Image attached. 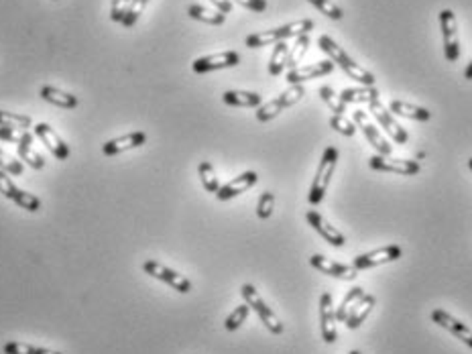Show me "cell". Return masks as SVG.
Instances as JSON below:
<instances>
[{
    "instance_id": "28",
    "label": "cell",
    "mask_w": 472,
    "mask_h": 354,
    "mask_svg": "<svg viewBox=\"0 0 472 354\" xmlns=\"http://www.w3.org/2000/svg\"><path fill=\"white\" fill-rule=\"evenodd\" d=\"M188 15L191 16V18H196V21H202V23H208V25H214V27L224 25V21H226V15H222L218 11H210V9H206L202 4H189Z\"/></svg>"
},
{
    "instance_id": "20",
    "label": "cell",
    "mask_w": 472,
    "mask_h": 354,
    "mask_svg": "<svg viewBox=\"0 0 472 354\" xmlns=\"http://www.w3.org/2000/svg\"><path fill=\"white\" fill-rule=\"evenodd\" d=\"M257 182H259V175H257L254 171H245V173H240L238 177H235L232 182H228L226 185H220V189L216 192V198L220 201L232 200L236 196L245 194L247 189H251Z\"/></svg>"
},
{
    "instance_id": "19",
    "label": "cell",
    "mask_w": 472,
    "mask_h": 354,
    "mask_svg": "<svg viewBox=\"0 0 472 354\" xmlns=\"http://www.w3.org/2000/svg\"><path fill=\"white\" fill-rule=\"evenodd\" d=\"M332 72H334V63H332L330 60H328V62L312 63V65H298L296 70H289L287 82H289V86H296V84L308 82V79L328 76Z\"/></svg>"
},
{
    "instance_id": "6",
    "label": "cell",
    "mask_w": 472,
    "mask_h": 354,
    "mask_svg": "<svg viewBox=\"0 0 472 354\" xmlns=\"http://www.w3.org/2000/svg\"><path fill=\"white\" fill-rule=\"evenodd\" d=\"M440 29H442V45L444 55L448 62H458L460 57V37H458V21L456 15L450 9H444L440 13Z\"/></svg>"
},
{
    "instance_id": "11",
    "label": "cell",
    "mask_w": 472,
    "mask_h": 354,
    "mask_svg": "<svg viewBox=\"0 0 472 354\" xmlns=\"http://www.w3.org/2000/svg\"><path fill=\"white\" fill-rule=\"evenodd\" d=\"M352 118H354V124L361 128L362 133H364V137L366 140L371 143V147L377 151V155H385V157H389L391 151H393V147L387 143V139L378 133V128L375 126V123L369 118V114L366 112H362V110H356L354 114H352Z\"/></svg>"
},
{
    "instance_id": "21",
    "label": "cell",
    "mask_w": 472,
    "mask_h": 354,
    "mask_svg": "<svg viewBox=\"0 0 472 354\" xmlns=\"http://www.w3.org/2000/svg\"><path fill=\"white\" fill-rule=\"evenodd\" d=\"M145 143H147V135L142 131H135V133H128L125 137L106 140L102 145V151H104V155L112 157V155L125 153V151H130V149H139Z\"/></svg>"
},
{
    "instance_id": "32",
    "label": "cell",
    "mask_w": 472,
    "mask_h": 354,
    "mask_svg": "<svg viewBox=\"0 0 472 354\" xmlns=\"http://www.w3.org/2000/svg\"><path fill=\"white\" fill-rule=\"evenodd\" d=\"M198 175H200V182L204 185V189L208 194H216L220 189V182L216 177V171L212 167V163L208 161H202L200 167H198Z\"/></svg>"
},
{
    "instance_id": "24",
    "label": "cell",
    "mask_w": 472,
    "mask_h": 354,
    "mask_svg": "<svg viewBox=\"0 0 472 354\" xmlns=\"http://www.w3.org/2000/svg\"><path fill=\"white\" fill-rule=\"evenodd\" d=\"M222 102L228 106L238 108H259L263 104V98L257 92H245V90H228L222 96Z\"/></svg>"
},
{
    "instance_id": "22",
    "label": "cell",
    "mask_w": 472,
    "mask_h": 354,
    "mask_svg": "<svg viewBox=\"0 0 472 354\" xmlns=\"http://www.w3.org/2000/svg\"><path fill=\"white\" fill-rule=\"evenodd\" d=\"M375 304H377V299H375V295H369V293H364L361 299L354 304V308L348 311V318H347V326L348 330H356L361 323H364V320L371 316V311L375 309Z\"/></svg>"
},
{
    "instance_id": "45",
    "label": "cell",
    "mask_w": 472,
    "mask_h": 354,
    "mask_svg": "<svg viewBox=\"0 0 472 354\" xmlns=\"http://www.w3.org/2000/svg\"><path fill=\"white\" fill-rule=\"evenodd\" d=\"M214 6H216V11L222 13V15H228V13H232V0H210Z\"/></svg>"
},
{
    "instance_id": "38",
    "label": "cell",
    "mask_w": 472,
    "mask_h": 354,
    "mask_svg": "<svg viewBox=\"0 0 472 354\" xmlns=\"http://www.w3.org/2000/svg\"><path fill=\"white\" fill-rule=\"evenodd\" d=\"M330 126L344 137H354V133H356V124L350 123L344 114H332Z\"/></svg>"
},
{
    "instance_id": "1",
    "label": "cell",
    "mask_w": 472,
    "mask_h": 354,
    "mask_svg": "<svg viewBox=\"0 0 472 354\" xmlns=\"http://www.w3.org/2000/svg\"><path fill=\"white\" fill-rule=\"evenodd\" d=\"M318 45L328 55V60H330L334 65H338L350 79L361 82L362 86H375V76H373L369 70H364L361 63L354 62L348 53H344V49L336 45V41L330 39L328 35H322V37L318 39Z\"/></svg>"
},
{
    "instance_id": "47",
    "label": "cell",
    "mask_w": 472,
    "mask_h": 354,
    "mask_svg": "<svg viewBox=\"0 0 472 354\" xmlns=\"http://www.w3.org/2000/svg\"><path fill=\"white\" fill-rule=\"evenodd\" d=\"M468 167H471V170H472V157H471V159H468Z\"/></svg>"
},
{
    "instance_id": "17",
    "label": "cell",
    "mask_w": 472,
    "mask_h": 354,
    "mask_svg": "<svg viewBox=\"0 0 472 354\" xmlns=\"http://www.w3.org/2000/svg\"><path fill=\"white\" fill-rule=\"evenodd\" d=\"M310 265H312L314 269H318L320 273H324V275L344 279V281H354L356 275H359V271H356L354 267L330 261V259H326V257H322V255H312V257H310Z\"/></svg>"
},
{
    "instance_id": "12",
    "label": "cell",
    "mask_w": 472,
    "mask_h": 354,
    "mask_svg": "<svg viewBox=\"0 0 472 354\" xmlns=\"http://www.w3.org/2000/svg\"><path fill=\"white\" fill-rule=\"evenodd\" d=\"M397 259H401V247L397 245H387V247H381L377 250H371V253H364L359 255L352 267L356 271H364V269H373L378 265H387V262H393Z\"/></svg>"
},
{
    "instance_id": "27",
    "label": "cell",
    "mask_w": 472,
    "mask_h": 354,
    "mask_svg": "<svg viewBox=\"0 0 472 354\" xmlns=\"http://www.w3.org/2000/svg\"><path fill=\"white\" fill-rule=\"evenodd\" d=\"M375 98H378V92L375 86H361V88H344L340 92V100L344 104H369Z\"/></svg>"
},
{
    "instance_id": "46",
    "label": "cell",
    "mask_w": 472,
    "mask_h": 354,
    "mask_svg": "<svg viewBox=\"0 0 472 354\" xmlns=\"http://www.w3.org/2000/svg\"><path fill=\"white\" fill-rule=\"evenodd\" d=\"M464 77H466V79H472V60L471 63L466 65V70H464Z\"/></svg>"
},
{
    "instance_id": "34",
    "label": "cell",
    "mask_w": 472,
    "mask_h": 354,
    "mask_svg": "<svg viewBox=\"0 0 472 354\" xmlns=\"http://www.w3.org/2000/svg\"><path fill=\"white\" fill-rule=\"evenodd\" d=\"M362 295H364V289H362V287H352V289L344 295L340 308L336 309V320H338V322H347L348 311L354 308V304L361 299Z\"/></svg>"
},
{
    "instance_id": "23",
    "label": "cell",
    "mask_w": 472,
    "mask_h": 354,
    "mask_svg": "<svg viewBox=\"0 0 472 354\" xmlns=\"http://www.w3.org/2000/svg\"><path fill=\"white\" fill-rule=\"evenodd\" d=\"M16 149H18V157H21V161H25L29 167H33V170H43V167H45L43 157L33 149V135L29 133V131H25V133H23L21 140L16 143Z\"/></svg>"
},
{
    "instance_id": "35",
    "label": "cell",
    "mask_w": 472,
    "mask_h": 354,
    "mask_svg": "<svg viewBox=\"0 0 472 354\" xmlns=\"http://www.w3.org/2000/svg\"><path fill=\"white\" fill-rule=\"evenodd\" d=\"M249 314H251V308L247 306V304H242V306H238L230 311V316L224 320V328L228 330V332H235L238 330L242 323L247 322V318H249Z\"/></svg>"
},
{
    "instance_id": "18",
    "label": "cell",
    "mask_w": 472,
    "mask_h": 354,
    "mask_svg": "<svg viewBox=\"0 0 472 354\" xmlns=\"http://www.w3.org/2000/svg\"><path fill=\"white\" fill-rule=\"evenodd\" d=\"M33 131H35V137H39V139H41V143L47 147L53 157H57L60 161H65V159L69 157V147L65 145V140H63L62 137H60V135H57V133H55V131L49 126V124H45V123L35 124V128H33Z\"/></svg>"
},
{
    "instance_id": "16",
    "label": "cell",
    "mask_w": 472,
    "mask_h": 354,
    "mask_svg": "<svg viewBox=\"0 0 472 354\" xmlns=\"http://www.w3.org/2000/svg\"><path fill=\"white\" fill-rule=\"evenodd\" d=\"M305 220H308V224H310L326 243H330L332 247H344V245H347V236L338 231V228H334L330 222L320 214V212L310 210V212L305 214Z\"/></svg>"
},
{
    "instance_id": "44",
    "label": "cell",
    "mask_w": 472,
    "mask_h": 354,
    "mask_svg": "<svg viewBox=\"0 0 472 354\" xmlns=\"http://www.w3.org/2000/svg\"><path fill=\"white\" fill-rule=\"evenodd\" d=\"M25 131H16V128H6V126H0V139L9 140V143H18L23 137Z\"/></svg>"
},
{
    "instance_id": "9",
    "label": "cell",
    "mask_w": 472,
    "mask_h": 354,
    "mask_svg": "<svg viewBox=\"0 0 472 354\" xmlns=\"http://www.w3.org/2000/svg\"><path fill=\"white\" fill-rule=\"evenodd\" d=\"M369 108H371V112H373V116L377 118L378 124L393 137L395 143H399V145H405V143H410V133L401 126V124L397 123L393 118V114L389 112V108L385 106L378 98H375L373 102H369Z\"/></svg>"
},
{
    "instance_id": "25",
    "label": "cell",
    "mask_w": 472,
    "mask_h": 354,
    "mask_svg": "<svg viewBox=\"0 0 472 354\" xmlns=\"http://www.w3.org/2000/svg\"><path fill=\"white\" fill-rule=\"evenodd\" d=\"M389 112L397 114V116L413 118V121H429V118H432V112H429L427 108L417 106V104H410V102H403V100H391Z\"/></svg>"
},
{
    "instance_id": "30",
    "label": "cell",
    "mask_w": 472,
    "mask_h": 354,
    "mask_svg": "<svg viewBox=\"0 0 472 354\" xmlns=\"http://www.w3.org/2000/svg\"><path fill=\"white\" fill-rule=\"evenodd\" d=\"M33 124L31 116L27 114H18V112H6V110H0V126H6V128H16V131H27Z\"/></svg>"
},
{
    "instance_id": "36",
    "label": "cell",
    "mask_w": 472,
    "mask_h": 354,
    "mask_svg": "<svg viewBox=\"0 0 472 354\" xmlns=\"http://www.w3.org/2000/svg\"><path fill=\"white\" fill-rule=\"evenodd\" d=\"M320 96H322V100L328 104V108H330L334 114H344V112H347V104L340 100V94L334 92L330 86H322V88H320Z\"/></svg>"
},
{
    "instance_id": "13",
    "label": "cell",
    "mask_w": 472,
    "mask_h": 354,
    "mask_svg": "<svg viewBox=\"0 0 472 354\" xmlns=\"http://www.w3.org/2000/svg\"><path fill=\"white\" fill-rule=\"evenodd\" d=\"M240 63V55L236 51H222V53H212L200 57L191 63V70L196 74H208V72H216V70H224V67H235Z\"/></svg>"
},
{
    "instance_id": "5",
    "label": "cell",
    "mask_w": 472,
    "mask_h": 354,
    "mask_svg": "<svg viewBox=\"0 0 472 354\" xmlns=\"http://www.w3.org/2000/svg\"><path fill=\"white\" fill-rule=\"evenodd\" d=\"M303 94H305V88H303L301 84L289 86V88H287L285 92L279 94L277 98H273L271 102L259 106V110H257V121H259V123L273 121L275 116H279V114L283 112L285 108H291L293 104H298L299 100L303 98Z\"/></svg>"
},
{
    "instance_id": "39",
    "label": "cell",
    "mask_w": 472,
    "mask_h": 354,
    "mask_svg": "<svg viewBox=\"0 0 472 354\" xmlns=\"http://www.w3.org/2000/svg\"><path fill=\"white\" fill-rule=\"evenodd\" d=\"M273 210H275V196H273V192H263L261 198H259V204H257V216L261 220H267L273 214Z\"/></svg>"
},
{
    "instance_id": "33",
    "label": "cell",
    "mask_w": 472,
    "mask_h": 354,
    "mask_svg": "<svg viewBox=\"0 0 472 354\" xmlns=\"http://www.w3.org/2000/svg\"><path fill=\"white\" fill-rule=\"evenodd\" d=\"M4 354H62L57 350H51V348H43V346H33L27 342H6L4 344Z\"/></svg>"
},
{
    "instance_id": "14",
    "label": "cell",
    "mask_w": 472,
    "mask_h": 354,
    "mask_svg": "<svg viewBox=\"0 0 472 354\" xmlns=\"http://www.w3.org/2000/svg\"><path fill=\"white\" fill-rule=\"evenodd\" d=\"M336 309L332 304V295L328 292L322 293L320 297V328H322V338L326 344H334L338 338V330H336Z\"/></svg>"
},
{
    "instance_id": "29",
    "label": "cell",
    "mask_w": 472,
    "mask_h": 354,
    "mask_svg": "<svg viewBox=\"0 0 472 354\" xmlns=\"http://www.w3.org/2000/svg\"><path fill=\"white\" fill-rule=\"evenodd\" d=\"M308 47H310V35H299L296 37V43L293 47H289V55H287V67L289 70H296L301 60L305 57V53H308Z\"/></svg>"
},
{
    "instance_id": "48",
    "label": "cell",
    "mask_w": 472,
    "mask_h": 354,
    "mask_svg": "<svg viewBox=\"0 0 472 354\" xmlns=\"http://www.w3.org/2000/svg\"><path fill=\"white\" fill-rule=\"evenodd\" d=\"M348 354H362V353H359V350H352V353H348Z\"/></svg>"
},
{
    "instance_id": "41",
    "label": "cell",
    "mask_w": 472,
    "mask_h": 354,
    "mask_svg": "<svg viewBox=\"0 0 472 354\" xmlns=\"http://www.w3.org/2000/svg\"><path fill=\"white\" fill-rule=\"evenodd\" d=\"M130 6H133V0H112V4H111L112 21L123 23V18H125L126 13L130 11Z\"/></svg>"
},
{
    "instance_id": "15",
    "label": "cell",
    "mask_w": 472,
    "mask_h": 354,
    "mask_svg": "<svg viewBox=\"0 0 472 354\" xmlns=\"http://www.w3.org/2000/svg\"><path fill=\"white\" fill-rule=\"evenodd\" d=\"M432 320L442 326L444 330H448L454 338L462 340L468 348H472V330L466 326V323H462L460 320H456L452 314H448L446 309H434L432 311Z\"/></svg>"
},
{
    "instance_id": "7",
    "label": "cell",
    "mask_w": 472,
    "mask_h": 354,
    "mask_svg": "<svg viewBox=\"0 0 472 354\" xmlns=\"http://www.w3.org/2000/svg\"><path fill=\"white\" fill-rule=\"evenodd\" d=\"M142 271L147 275H151L153 279H159L163 283H167L169 287H174L175 292L179 293H189L191 292V281L188 277H184L181 273H177L174 269L161 265L159 261H145L142 262Z\"/></svg>"
},
{
    "instance_id": "3",
    "label": "cell",
    "mask_w": 472,
    "mask_h": 354,
    "mask_svg": "<svg viewBox=\"0 0 472 354\" xmlns=\"http://www.w3.org/2000/svg\"><path fill=\"white\" fill-rule=\"evenodd\" d=\"M336 163H338V149L336 147H328L324 155H322V161L318 165V171H315L314 182H312V187H310V194H308V200L310 204H320L324 200L326 192H328V185H330L332 173L336 170Z\"/></svg>"
},
{
    "instance_id": "31",
    "label": "cell",
    "mask_w": 472,
    "mask_h": 354,
    "mask_svg": "<svg viewBox=\"0 0 472 354\" xmlns=\"http://www.w3.org/2000/svg\"><path fill=\"white\" fill-rule=\"evenodd\" d=\"M287 55H289V45L281 41L277 43L273 49V55H271V62H269V74L271 76H279L285 70V63H287Z\"/></svg>"
},
{
    "instance_id": "37",
    "label": "cell",
    "mask_w": 472,
    "mask_h": 354,
    "mask_svg": "<svg viewBox=\"0 0 472 354\" xmlns=\"http://www.w3.org/2000/svg\"><path fill=\"white\" fill-rule=\"evenodd\" d=\"M310 4H314L315 9L322 13V15H326L332 21H340L344 13H342V9L336 4V2H332V0H308Z\"/></svg>"
},
{
    "instance_id": "4",
    "label": "cell",
    "mask_w": 472,
    "mask_h": 354,
    "mask_svg": "<svg viewBox=\"0 0 472 354\" xmlns=\"http://www.w3.org/2000/svg\"><path fill=\"white\" fill-rule=\"evenodd\" d=\"M240 295H242L245 304H247L252 311H257V316L261 318V322L265 323V328H267L271 334H275V336L283 334V323H281V320L275 316V311L263 302V297H261L259 292L254 289V285L245 283V285L240 287Z\"/></svg>"
},
{
    "instance_id": "26",
    "label": "cell",
    "mask_w": 472,
    "mask_h": 354,
    "mask_svg": "<svg viewBox=\"0 0 472 354\" xmlns=\"http://www.w3.org/2000/svg\"><path fill=\"white\" fill-rule=\"evenodd\" d=\"M39 96H41L45 102H49V104L60 108H67V110H72V108H76L79 104L78 96H72V94L63 92V90L53 88V86H43L41 92H39Z\"/></svg>"
},
{
    "instance_id": "43",
    "label": "cell",
    "mask_w": 472,
    "mask_h": 354,
    "mask_svg": "<svg viewBox=\"0 0 472 354\" xmlns=\"http://www.w3.org/2000/svg\"><path fill=\"white\" fill-rule=\"evenodd\" d=\"M240 6L249 9V11H254V13H263L267 11V0H235Z\"/></svg>"
},
{
    "instance_id": "42",
    "label": "cell",
    "mask_w": 472,
    "mask_h": 354,
    "mask_svg": "<svg viewBox=\"0 0 472 354\" xmlns=\"http://www.w3.org/2000/svg\"><path fill=\"white\" fill-rule=\"evenodd\" d=\"M147 2H149V0H133L130 11H128L125 18H123V25H125V27H133V25L139 21V16L142 15V9L147 6Z\"/></svg>"
},
{
    "instance_id": "2",
    "label": "cell",
    "mask_w": 472,
    "mask_h": 354,
    "mask_svg": "<svg viewBox=\"0 0 472 354\" xmlns=\"http://www.w3.org/2000/svg\"><path fill=\"white\" fill-rule=\"evenodd\" d=\"M310 31H314V21L310 18H301L296 23H287L283 27H277V29H271V31L263 33H252L247 37V47L251 49H259V47L267 45H277L289 37H299V35H310Z\"/></svg>"
},
{
    "instance_id": "40",
    "label": "cell",
    "mask_w": 472,
    "mask_h": 354,
    "mask_svg": "<svg viewBox=\"0 0 472 354\" xmlns=\"http://www.w3.org/2000/svg\"><path fill=\"white\" fill-rule=\"evenodd\" d=\"M0 171H4V173H11V175H23V163L21 161H16L13 159L9 153H4L2 149H0Z\"/></svg>"
},
{
    "instance_id": "8",
    "label": "cell",
    "mask_w": 472,
    "mask_h": 354,
    "mask_svg": "<svg viewBox=\"0 0 472 354\" xmlns=\"http://www.w3.org/2000/svg\"><path fill=\"white\" fill-rule=\"evenodd\" d=\"M0 194L6 200L15 201L16 206H21L27 212H39L41 210V200L37 196H33V194L23 192L21 187H16L13 184V179L9 177V173H4V171H0Z\"/></svg>"
},
{
    "instance_id": "10",
    "label": "cell",
    "mask_w": 472,
    "mask_h": 354,
    "mask_svg": "<svg viewBox=\"0 0 472 354\" xmlns=\"http://www.w3.org/2000/svg\"><path fill=\"white\" fill-rule=\"evenodd\" d=\"M369 165H371V170L383 171V173H397V175H417L422 171L417 161L393 159V157H385V155H373Z\"/></svg>"
}]
</instances>
